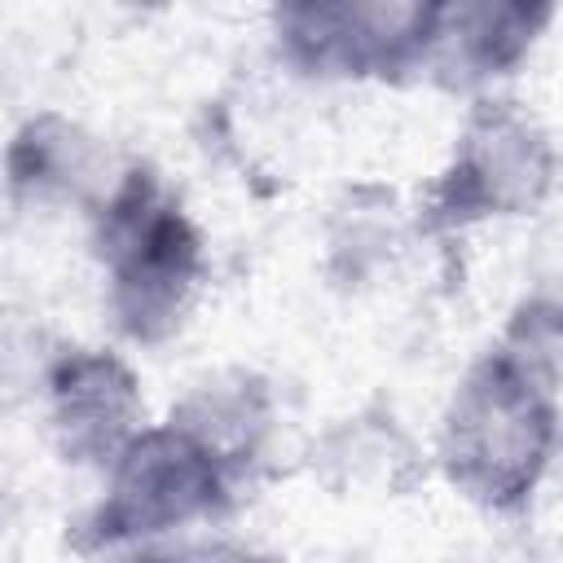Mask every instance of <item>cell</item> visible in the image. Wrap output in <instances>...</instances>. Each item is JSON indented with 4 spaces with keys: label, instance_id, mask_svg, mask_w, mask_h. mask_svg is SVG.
<instances>
[{
    "label": "cell",
    "instance_id": "1",
    "mask_svg": "<svg viewBox=\"0 0 563 563\" xmlns=\"http://www.w3.org/2000/svg\"><path fill=\"white\" fill-rule=\"evenodd\" d=\"M554 400L537 347H501L471 369L444 422V466L453 484L484 506H519L550 449Z\"/></svg>",
    "mask_w": 563,
    "mask_h": 563
},
{
    "label": "cell",
    "instance_id": "2",
    "mask_svg": "<svg viewBox=\"0 0 563 563\" xmlns=\"http://www.w3.org/2000/svg\"><path fill=\"white\" fill-rule=\"evenodd\" d=\"M110 264V299L132 339H163L180 325L198 277L202 242L185 211L158 194L145 172H132L101 220Z\"/></svg>",
    "mask_w": 563,
    "mask_h": 563
},
{
    "label": "cell",
    "instance_id": "3",
    "mask_svg": "<svg viewBox=\"0 0 563 563\" xmlns=\"http://www.w3.org/2000/svg\"><path fill=\"white\" fill-rule=\"evenodd\" d=\"M444 0H282V40L303 70L400 75L435 48Z\"/></svg>",
    "mask_w": 563,
    "mask_h": 563
},
{
    "label": "cell",
    "instance_id": "4",
    "mask_svg": "<svg viewBox=\"0 0 563 563\" xmlns=\"http://www.w3.org/2000/svg\"><path fill=\"white\" fill-rule=\"evenodd\" d=\"M224 466L229 457L176 418L172 427L132 435L114 457V484L97 515V532L106 541L150 537L211 515L224 497Z\"/></svg>",
    "mask_w": 563,
    "mask_h": 563
},
{
    "label": "cell",
    "instance_id": "5",
    "mask_svg": "<svg viewBox=\"0 0 563 563\" xmlns=\"http://www.w3.org/2000/svg\"><path fill=\"white\" fill-rule=\"evenodd\" d=\"M550 172L554 158L545 136L510 101H497L471 119L431 211L444 224H466L475 216H515L545 198Z\"/></svg>",
    "mask_w": 563,
    "mask_h": 563
},
{
    "label": "cell",
    "instance_id": "6",
    "mask_svg": "<svg viewBox=\"0 0 563 563\" xmlns=\"http://www.w3.org/2000/svg\"><path fill=\"white\" fill-rule=\"evenodd\" d=\"M141 396L114 356L75 352L53 369V422L75 462H110L132 444Z\"/></svg>",
    "mask_w": 563,
    "mask_h": 563
},
{
    "label": "cell",
    "instance_id": "7",
    "mask_svg": "<svg viewBox=\"0 0 563 563\" xmlns=\"http://www.w3.org/2000/svg\"><path fill=\"white\" fill-rule=\"evenodd\" d=\"M554 0H444L435 48L449 70L506 75L550 22Z\"/></svg>",
    "mask_w": 563,
    "mask_h": 563
}]
</instances>
